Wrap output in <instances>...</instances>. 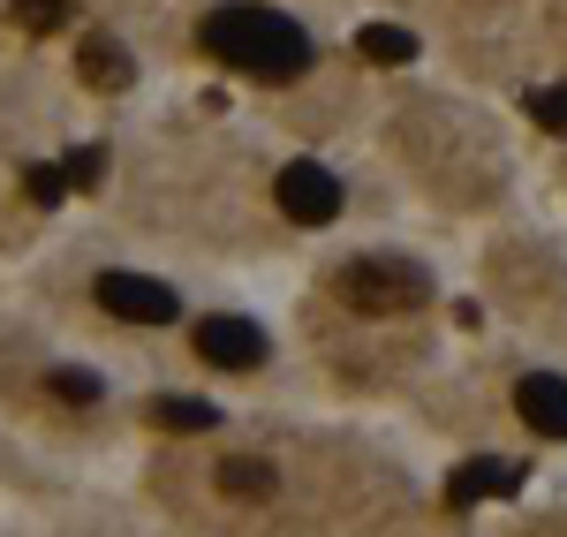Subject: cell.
<instances>
[{"label":"cell","mask_w":567,"mask_h":537,"mask_svg":"<svg viewBox=\"0 0 567 537\" xmlns=\"http://www.w3.org/2000/svg\"><path fill=\"white\" fill-rule=\"evenodd\" d=\"M197 39H205L213 61L258 76V84H296V76L310 69V39L280 16V8H258V0H227V8H213Z\"/></svg>","instance_id":"6da1fadb"},{"label":"cell","mask_w":567,"mask_h":537,"mask_svg":"<svg viewBox=\"0 0 567 537\" xmlns=\"http://www.w3.org/2000/svg\"><path fill=\"white\" fill-rule=\"evenodd\" d=\"M432 296V280H424V266H409V258H355L349 272H341V303L363 318H401L416 311Z\"/></svg>","instance_id":"7a4b0ae2"},{"label":"cell","mask_w":567,"mask_h":537,"mask_svg":"<svg viewBox=\"0 0 567 537\" xmlns=\"http://www.w3.org/2000/svg\"><path fill=\"white\" fill-rule=\"evenodd\" d=\"M99 311H114L122 326H175V288H159V280H144V272H99Z\"/></svg>","instance_id":"3957f363"},{"label":"cell","mask_w":567,"mask_h":537,"mask_svg":"<svg viewBox=\"0 0 567 537\" xmlns=\"http://www.w3.org/2000/svg\"><path fill=\"white\" fill-rule=\"evenodd\" d=\"M272 197H280V213L303 227H326L333 213H341V182L326 175L318 159H288L280 167V182H272Z\"/></svg>","instance_id":"277c9868"},{"label":"cell","mask_w":567,"mask_h":537,"mask_svg":"<svg viewBox=\"0 0 567 537\" xmlns=\"http://www.w3.org/2000/svg\"><path fill=\"white\" fill-rule=\"evenodd\" d=\"M265 349H272V341H265V326H250V318H235V311H219V318L197 326V357L219 363V371H258Z\"/></svg>","instance_id":"5b68a950"},{"label":"cell","mask_w":567,"mask_h":537,"mask_svg":"<svg viewBox=\"0 0 567 537\" xmlns=\"http://www.w3.org/2000/svg\"><path fill=\"white\" fill-rule=\"evenodd\" d=\"M515 409H523V424L537 440H567V379L560 371H529L515 386Z\"/></svg>","instance_id":"8992f818"},{"label":"cell","mask_w":567,"mask_h":537,"mask_svg":"<svg viewBox=\"0 0 567 537\" xmlns=\"http://www.w3.org/2000/svg\"><path fill=\"white\" fill-rule=\"evenodd\" d=\"M515 493V469L507 462H462L454 477H446V507H470V499H499Z\"/></svg>","instance_id":"52a82bcc"},{"label":"cell","mask_w":567,"mask_h":537,"mask_svg":"<svg viewBox=\"0 0 567 537\" xmlns=\"http://www.w3.org/2000/svg\"><path fill=\"white\" fill-rule=\"evenodd\" d=\"M355 53L379 61V69H409V61H416V31H401V23H363V31H355Z\"/></svg>","instance_id":"ba28073f"},{"label":"cell","mask_w":567,"mask_h":537,"mask_svg":"<svg viewBox=\"0 0 567 537\" xmlns=\"http://www.w3.org/2000/svg\"><path fill=\"white\" fill-rule=\"evenodd\" d=\"M76 61H84V84H99V91H122L136 76L130 53H122L114 39H84V53H76Z\"/></svg>","instance_id":"9c48e42d"},{"label":"cell","mask_w":567,"mask_h":537,"mask_svg":"<svg viewBox=\"0 0 567 537\" xmlns=\"http://www.w3.org/2000/svg\"><path fill=\"white\" fill-rule=\"evenodd\" d=\"M272 485H280L272 462H250V454H227V462H219V493L227 499H265Z\"/></svg>","instance_id":"30bf717a"},{"label":"cell","mask_w":567,"mask_h":537,"mask_svg":"<svg viewBox=\"0 0 567 537\" xmlns=\"http://www.w3.org/2000/svg\"><path fill=\"white\" fill-rule=\"evenodd\" d=\"M152 424H159V432H219V409L213 402H182V394H159V402H152Z\"/></svg>","instance_id":"8fae6325"},{"label":"cell","mask_w":567,"mask_h":537,"mask_svg":"<svg viewBox=\"0 0 567 537\" xmlns=\"http://www.w3.org/2000/svg\"><path fill=\"white\" fill-rule=\"evenodd\" d=\"M45 394H53V402H69V409H91L99 394H106V379H91L84 363H61V371H45Z\"/></svg>","instance_id":"7c38bea8"},{"label":"cell","mask_w":567,"mask_h":537,"mask_svg":"<svg viewBox=\"0 0 567 537\" xmlns=\"http://www.w3.org/2000/svg\"><path fill=\"white\" fill-rule=\"evenodd\" d=\"M529 122H537V130H553V136H567V84L529 91Z\"/></svg>","instance_id":"4fadbf2b"},{"label":"cell","mask_w":567,"mask_h":537,"mask_svg":"<svg viewBox=\"0 0 567 537\" xmlns=\"http://www.w3.org/2000/svg\"><path fill=\"white\" fill-rule=\"evenodd\" d=\"M23 189H31L39 205H61V197H69V167H23Z\"/></svg>","instance_id":"5bb4252c"},{"label":"cell","mask_w":567,"mask_h":537,"mask_svg":"<svg viewBox=\"0 0 567 537\" xmlns=\"http://www.w3.org/2000/svg\"><path fill=\"white\" fill-rule=\"evenodd\" d=\"M99 175H106V152H99V144H84V152H69V189H91Z\"/></svg>","instance_id":"9a60e30c"},{"label":"cell","mask_w":567,"mask_h":537,"mask_svg":"<svg viewBox=\"0 0 567 537\" xmlns=\"http://www.w3.org/2000/svg\"><path fill=\"white\" fill-rule=\"evenodd\" d=\"M16 16H23L31 31H53V23L69 16V0H16Z\"/></svg>","instance_id":"2e32d148"}]
</instances>
